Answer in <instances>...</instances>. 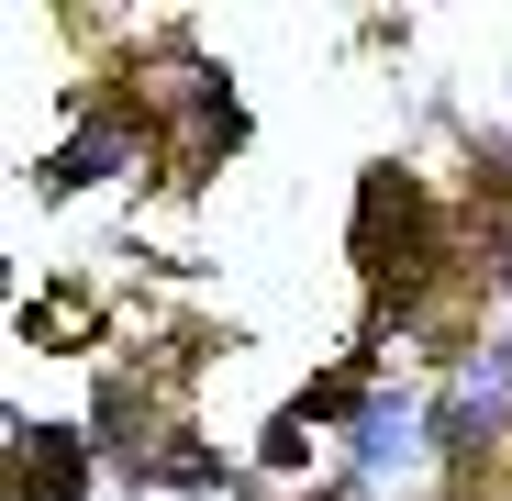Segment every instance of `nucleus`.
<instances>
[{
	"mask_svg": "<svg viewBox=\"0 0 512 501\" xmlns=\"http://www.w3.org/2000/svg\"><path fill=\"white\" fill-rule=\"evenodd\" d=\"M357 257H368V279H379V301H412L423 279H435V212H423V190L412 179H368V201H357Z\"/></svg>",
	"mask_w": 512,
	"mask_h": 501,
	"instance_id": "obj_1",
	"label": "nucleus"
},
{
	"mask_svg": "<svg viewBox=\"0 0 512 501\" xmlns=\"http://www.w3.org/2000/svg\"><path fill=\"white\" fill-rule=\"evenodd\" d=\"M90 334H101V301L90 290H45V301H23V346H90Z\"/></svg>",
	"mask_w": 512,
	"mask_h": 501,
	"instance_id": "obj_3",
	"label": "nucleus"
},
{
	"mask_svg": "<svg viewBox=\"0 0 512 501\" xmlns=\"http://www.w3.org/2000/svg\"><path fill=\"white\" fill-rule=\"evenodd\" d=\"M12 457H23L12 468V501H67L78 479H90V446H78V435H23Z\"/></svg>",
	"mask_w": 512,
	"mask_h": 501,
	"instance_id": "obj_2",
	"label": "nucleus"
}]
</instances>
